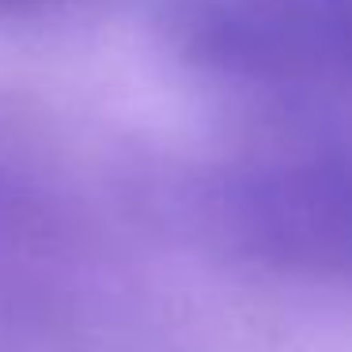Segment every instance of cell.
Here are the masks:
<instances>
[{
    "label": "cell",
    "instance_id": "6da1fadb",
    "mask_svg": "<svg viewBox=\"0 0 352 352\" xmlns=\"http://www.w3.org/2000/svg\"><path fill=\"white\" fill-rule=\"evenodd\" d=\"M190 69L243 87H352V0H175Z\"/></svg>",
    "mask_w": 352,
    "mask_h": 352
},
{
    "label": "cell",
    "instance_id": "7a4b0ae2",
    "mask_svg": "<svg viewBox=\"0 0 352 352\" xmlns=\"http://www.w3.org/2000/svg\"><path fill=\"white\" fill-rule=\"evenodd\" d=\"M61 235L57 201L31 163L0 144V258H38Z\"/></svg>",
    "mask_w": 352,
    "mask_h": 352
},
{
    "label": "cell",
    "instance_id": "3957f363",
    "mask_svg": "<svg viewBox=\"0 0 352 352\" xmlns=\"http://www.w3.org/2000/svg\"><path fill=\"white\" fill-rule=\"evenodd\" d=\"M65 0H0V16H31V12H46Z\"/></svg>",
    "mask_w": 352,
    "mask_h": 352
}]
</instances>
